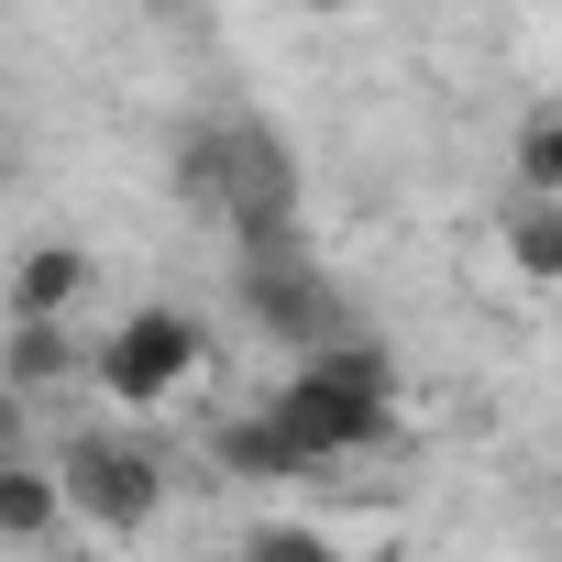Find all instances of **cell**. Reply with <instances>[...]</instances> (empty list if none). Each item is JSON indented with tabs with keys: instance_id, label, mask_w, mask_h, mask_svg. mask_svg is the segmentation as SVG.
I'll return each instance as SVG.
<instances>
[{
	"instance_id": "cell-1",
	"label": "cell",
	"mask_w": 562,
	"mask_h": 562,
	"mask_svg": "<svg viewBox=\"0 0 562 562\" xmlns=\"http://www.w3.org/2000/svg\"><path fill=\"white\" fill-rule=\"evenodd\" d=\"M265 430L288 441L310 474H331V463H364L375 441H397V364L364 342V331H331V342H310L299 353V375L265 397Z\"/></svg>"
},
{
	"instance_id": "cell-2",
	"label": "cell",
	"mask_w": 562,
	"mask_h": 562,
	"mask_svg": "<svg viewBox=\"0 0 562 562\" xmlns=\"http://www.w3.org/2000/svg\"><path fill=\"white\" fill-rule=\"evenodd\" d=\"M177 199L210 210L232 243L243 232H288L299 221V166H288V144H276L265 122H199L177 144Z\"/></svg>"
},
{
	"instance_id": "cell-3",
	"label": "cell",
	"mask_w": 562,
	"mask_h": 562,
	"mask_svg": "<svg viewBox=\"0 0 562 562\" xmlns=\"http://www.w3.org/2000/svg\"><path fill=\"white\" fill-rule=\"evenodd\" d=\"M232 310H243V331L288 342V353L353 331V310H342V288H331V265L299 243V221H288V232H243V243H232Z\"/></svg>"
},
{
	"instance_id": "cell-4",
	"label": "cell",
	"mask_w": 562,
	"mask_h": 562,
	"mask_svg": "<svg viewBox=\"0 0 562 562\" xmlns=\"http://www.w3.org/2000/svg\"><path fill=\"white\" fill-rule=\"evenodd\" d=\"M89 386H100L122 419H166V408H188V397L210 386V331H199L188 310H133L122 331H100Z\"/></svg>"
},
{
	"instance_id": "cell-5",
	"label": "cell",
	"mask_w": 562,
	"mask_h": 562,
	"mask_svg": "<svg viewBox=\"0 0 562 562\" xmlns=\"http://www.w3.org/2000/svg\"><path fill=\"white\" fill-rule=\"evenodd\" d=\"M45 463H56V485H67V518H89L100 540H133V529H155V507H166V452H155L144 430H122V419L67 430V452H45Z\"/></svg>"
},
{
	"instance_id": "cell-6",
	"label": "cell",
	"mask_w": 562,
	"mask_h": 562,
	"mask_svg": "<svg viewBox=\"0 0 562 562\" xmlns=\"http://www.w3.org/2000/svg\"><path fill=\"white\" fill-rule=\"evenodd\" d=\"M67 529V485H56V463L45 452H0V540H56Z\"/></svg>"
},
{
	"instance_id": "cell-7",
	"label": "cell",
	"mask_w": 562,
	"mask_h": 562,
	"mask_svg": "<svg viewBox=\"0 0 562 562\" xmlns=\"http://www.w3.org/2000/svg\"><path fill=\"white\" fill-rule=\"evenodd\" d=\"M78 375H89V353H78L67 321H12V342H0V386L56 397V386H78Z\"/></svg>"
},
{
	"instance_id": "cell-8",
	"label": "cell",
	"mask_w": 562,
	"mask_h": 562,
	"mask_svg": "<svg viewBox=\"0 0 562 562\" xmlns=\"http://www.w3.org/2000/svg\"><path fill=\"white\" fill-rule=\"evenodd\" d=\"M78 299H89V254L78 243H34L12 265V321H78Z\"/></svg>"
},
{
	"instance_id": "cell-9",
	"label": "cell",
	"mask_w": 562,
	"mask_h": 562,
	"mask_svg": "<svg viewBox=\"0 0 562 562\" xmlns=\"http://www.w3.org/2000/svg\"><path fill=\"white\" fill-rule=\"evenodd\" d=\"M210 463H221L232 485H310V463L265 430V408H254V419H210Z\"/></svg>"
},
{
	"instance_id": "cell-10",
	"label": "cell",
	"mask_w": 562,
	"mask_h": 562,
	"mask_svg": "<svg viewBox=\"0 0 562 562\" xmlns=\"http://www.w3.org/2000/svg\"><path fill=\"white\" fill-rule=\"evenodd\" d=\"M496 243H507V276L562 288V199H518V210L496 221Z\"/></svg>"
},
{
	"instance_id": "cell-11",
	"label": "cell",
	"mask_w": 562,
	"mask_h": 562,
	"mask_svg": "<svg viewBox=\"0 0 562 562\" xmlns=\"http://www.w3.org/2000/svg\"><path fill=\"white\" fill-rule=\"evenodd\" d=\"M243 562H375L364 540H331L321 518H265L254 540H243Z\"/></svg>"
},
{
	"instance_id": "cell-12",
	"label": "cell",
	"mask_w": 562,
	"mask_h": 562,
	"mask_svg": "<svg viewBox=\"0 0 562 562\" xmlns=\"http://www.w3.org/2000/svg\"><path fill=\"white\" fill-rule=\"evenodd\" d=\"M518 188H529V199H562V111H540V122L518 133Z\"/></svg>"
},
{
	"instance_id": "cell-13",
	"label": "cell",
	"mask_w": 562,
	"mask_h": 562,
	"mask_svg": "<svg viewBox=\"0 0 562 562\" xmlns=\"http://www.w3.org/2000/svg\"><path fill=\"white\" fill-rule=\"evenodd\" d=\"M0 452H34V397L0 386Z\"/></svg>"
}]
</instances>
